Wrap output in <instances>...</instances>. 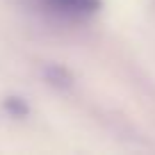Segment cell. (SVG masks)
I'll list each match as a JSON object with an SVG mask.
<instances>
[{
  "instance_id": "6da1fadb",
  "label": "cell",
  "mask_w": 155,
  "mask_h": 155,
  "mask_svg": "<svg viewBox=\"0 0 155 155\" xmlns=\"http://www.w3.org/2000/svg\"><path fill=\"white\" fill-rule=\"evenodd\" d=\"M44 2L68 16H87L98 12L101 7V0H44Z\"/></svg>"
},
{
  "instance_id": "7a4b0ae2",
  "label": "cell",
  "mask_w": 155,
  "mask_h": 155,
  "mask_svg": "<svg viewBox=\"0 0 155 155\" xmlns=\"http://www.w3.org/2000/svg\"><path fill=\"white\" fill-rule=\"evenodd\" d=\"M44 75H46V80H48L50 84H55V87H68V84L73 82L71 73H68L64 66H57V64H50V66H46Z\"/></svg>"
},
{
  "instance_id": "3957f363",
  "label": "cell",
  "mask_w": 155,
  "mask_h": 155,
  "mask_svg": "<svg viewBox=\"0 0 155 155\" xmlns=\"http://www.w3.org/2000/svg\"><path fill=\"white\" fill-rule=\"evenodd\" d=\"M2 105H5V110L9 112V114H14V116H25L28 114V103H25L23 98H18V96H7Z\"/></svg>"
}]
</instances>
